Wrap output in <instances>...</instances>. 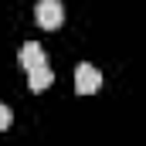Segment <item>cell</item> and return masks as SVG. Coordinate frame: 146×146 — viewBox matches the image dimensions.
<instances>
[{"mask_svg": "<svg viewBox=\"0 0 146 146\" xmlns=\"http://www.w3.org/2000/svg\"><path fill=\"white\" fill-rule=\"evenodd\" d=\"M34 21L44 27V31L61 27V21H65V7H61V0H37V7H34Z\"/></svg>", "mask_w": 146, "mask_h": 146, "instance_id": "6da1fadb", "label": "cell"}, {"mask_svg": "<svg viewBox=\"0 0 146 146\" xmlns=\"http://www.w3.org/2000/svg\"><path fill=\"white\" fill-rule=\"evenodd\" d=\"M99 85H102L99 68H92V65H78L75 68V92L78 95H92V92H99Z\"/></svg>", "mask_w": 146, "mask_h": 146, "instance_id": "7a4b0ae2", "label": "cell"}, {"mask_svg": "<svg viewBox=\"0 0 146 146\" xmlns=\"http://www.w3.org/2000/svg\"><path fill=\"white\" fill-rule=\"evenodd\" d=\"M27 82H31V92H44V88L54 82V72L48 68V61H41L34 68H27Z\"/></svg>", "mask_w": 146, "mask_h": 146, "instance_id": "3957f363", "label": "cell"}, {"mask_svg": "<svg viewBox=\"0 0 146 146\" xmlns=\"http://www.w3.org/2000/svg\"><path fill=\"white\" fill-rule=\"evenodd\" d=\"M41 61H44V48H41L37 41H27V44L21 48V65H24V68H34Z\"/></svg>", "mask_w": 146, "mask_h": 146, "instance_id": "277c9868", "label": "cell"}, {"mask_svg": "<svg viewBox=\"0 0 146 146\" xmlns=\"http://www.w3.org/2000/svg\"><path fill=\"white\" fill-rule=\"evenodd\" d=\"M10 119H14L10 109H7V106H0V129H7V126H10Z\"/></svg>", "mask_w": 146, "mask_h": 146, "instance_id": "5b68a950", "label": "cell"}]
</instances>
